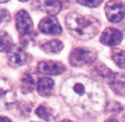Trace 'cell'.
<instances>
[{"instance_id":"obj_1","label":"cell","mask_w":125,"mask_h":122,"mask_svg":"<svg viewBox=\"0 0 125 122\" xmlns=\"http://www.w3.org/2000/svg\"><path fill=\"white\" fill-rule=\"evenodd\" d=\"M65 102L80 117L92 118L104 109L103 87L87 76L80 75L67 79L61 88Z\"/></svg>"},{"instance_id":"obj_2","label":"cell","mask_w":125,"mask_h":122,"mask_svg":"<svg viewBox=\"0 0 125 122\" xmlns=\"http://www.w3.org/2000/svg\"><path fill=\"white\" fill-rule=\"evenodd\" d=\"M65 24L73 37L81 40L91 39L98 34L101 28L99 20L92 16L71 12L66 17Z\"/></svg>"},{"instance_id":"obj_3","label":"cell","mask_w":125,"mask_h":122,"mask_svg":"<svg viewBox=\"0 0 125 122\" xmlns=\"http://www.w3.org/2000/svg\"><path fill=\"white\" fill-rule=\"evenodd\" d=\"M97 52L94 48H74L69 55V63L75 67H80L94 62L97 58Z\"/></svg>"},{"instance_id":"obj_4","label":"cell","mask_w":125,"mask_h":122,"mask_svg":"<svg viewBox=\"0 0 125 122\" xmlns=\"http://www.w3.org/2000/svg\"><path fill=\"white\" fill-rule=\"evenodd\" d=\"M107 19L112 23H118L125 17V3L123 1H108L105 4Z\"/></svg>"},{"instance_id":"obj_5","label":"cell","mask_w":125,"mask_h":122,"mask_svg":"<svg viewBox=\"0 0 125 122\" xmlns=\"http://www.w3.org/2000/svg\"><path fill=\"white\" fill-rule=\"evenodd\" d=\"M9 64L12 67H19L29 62L30 55L22 47L19 46H13L8 52Z\"/></svg>"},{"instance_id":"obj_6","label":"cell","mask_w":125,"mask_h":122,"mask_svg":"<svg viewBox=\"0 0 125 122\" xmlns=\"http://www.w3.org/2000/svg\"><path fill=\"white\" fill-rule=\"evenodd\" d=\"M16 27L22 36H26L32 33L33 23L27 11L22 10L19 11L16 16Z\"/></svg>"},{"instance_id":"obj_7","label":"cell","mask_w":125,"mask_h":122,"mask_svg":"<svg viewBox=\"0 0 125 122\" xmlns=\"http://www.w3.org/2000/svg\"><path fill=\"white\" fill-rule=\"evenodd\" d=\"M39 30L42 33L58 35L62 32V28L55 16H47L41 19L39 24Z\"/></svg>"},{"instance_id":"obj_8","label":"cell","mask_w":125,"mask_h":122,"mask_svg":"<svg viewBox=\"0 0 125 122\" xmlns=\"http://www.w3.org/2000/svg\"><path fill=\"white\" fill-rule=\"evenodd\" d=\"M38 70L40 73L45 75H59L64 73L66 67L61 62L53 60L41 61L38 65Z\"/></svg>"},{"instance_id":"obj_9","label":"cell","mask_w":125,"mask_h":122,"mask_svg":"<svg viewBox=\"0 0 125 122\" xmlns=\"http://www.w3.org/2000/svg\"><path fill=\"white\" fill-rule=\"evenodd\" d=\"M123 40V33L117 29L108 27L102 32L100 38L102 44L108 46H115L121 43Z\"/></svg>"},{"instance_id":"obj_10","label":"cell","mask_w":125,"mask_h":122,"mask_svg":"<svg viewBox=\"0 0 125 122\" xmlns=\"http://www.w3.org/2000/svg\"><path fill=\"white\" fill-rule=\"evenodd\" d=\"M32 8L35 10H43L45 12L54 16L59 13L62 9V4L60 1H34L32 2Z\"/></svg>"},{"instance_id":"obj_11","label":"cell","mask_w":125,"mask_h":122,"mask_svg":"<svg viewBox=\"0 0 125 122\" xmlns=\"http://www.w3.org/2000/svg\"><path fill=\"white\" fill-rule=\"evenodd\" d=\"M105 79L115 93L119 95H125V74L111 72Z\"/></svg>"},{"instance_id":"obj_12","label":"cell","mask_w":125,"mask_h":122,"mask_svg":"<svg viewBox=\"0 0 125 122\" xmlns=\"http://www.w3.org/2000/svg\"><path fill=\"white\" fill-rule=\"evenodd\" d=\"M40 48L48 54H55L61 52L64 48V45L61 40H43L40 43Z\"/></svg>"},{"instance_id":"obj_13","label":"cell","mask_w":125,"mask_h":122,"mask_svg":"<svg viewBox=\"0 0 125 122\" xmlns=\"http://www.w3.org/2000/svg\"><path fill=\"white\" fill-rule=\"evenodd\" d=\"M54 81L50 78H41L37 85L38 93L40 96L49 97L53 92Z\"/></svg>"},{"instance_id":"obj_14","label":"cell","mask_w":125,"mask_h":122,"mask_svg":"<svg viewBox=\"0 0 125 122\" xmlns=\"http://www.w3.org/2000/svg\"><path fill=\"white\" fill-rule=\"evenodd\" d=\"M20 83V88L23 93H29L33 91L35 86V79L32 74L30 73H25L22 75Z\"/></svg>"},{"instance_id":"obj_15","label":"cell","mask_w":125,"mask_h":122,"mask_svg":"<svg viewBox=\"0 0 125 122\" xmlns=\"http://www.w3.org/2000/svg\"><path fill=\"white\" fill-rule=\"evenodd\" d=\"M36 114L39 118L42 119V120H46V121H51L53 119V110L49 106L41 105L36 109L35 111Z\"/></svg>"},{"instance_id":"obj_16","label":"cell","mask_w":125,"mask_h":122,"mask_svg":"<svg viewBox=\"0 0 125 122\" xmlns=\"http://www.w3.org/2000/svg\"><path fill=\"white\" fill-rule=\"evenodd\" d=\"M12 42V38L8 33L4 31L1 32V51L2 52H8L13 47Z\"/></svg>"},{"instance_id":"obj_17","label":"cell","mask_w":125,"mask_h":122,"mask_svg":"<svg viewBox=\"0 0 125 122\" xmlns=\"http://www.w3.org/2000/svg\"><path fill=\"white\" fill-rule=\"evenodd\" d=\"M112 58L120 68L125 69V52L123 50H115L112 52Z\"/></svg>"},{"instance_id":"obj_18","label":"cell","mask_w":125,"mask_h":122,"mask_svg":"<svg viewBox=\"0 0 125 122\" xmlns=\"http://www.w3.org/2000/svg\"><path fill=\"white\" fill-rule=\"evenodd\" d=\"M1 97L2 100L6 104L13 103L15 100V93L10 87H6L4 89V87L1 88Z\"/></svg>"},{"instance_id":"obj_19","label":"cell","mask_w":125,"mask_h":122,"mask_svg":"<svg viewBox=\"0 0 125 122\" xmlns=\"http://www.w3.org/2000/svg\"><path fill=\"white\" fill-rule=\"evenodd\" d=\"M81 5H85V6H88V7H92V8H94V7H98L99 5L102 4V1H100V0H79L77 1Z\"/></svg>"},{"instance_id":"obj_20","label":"cell","mask_w":125,"mask_h":122,"mask_svg":"<svg viewBox=\"0 0 125 122\" xmlns=\"http://www.w3.org/2000/svg\"><path fill=\"white\" fill-rule=\"evenodd\" d=\"M10 21V14L8 10H1V26L4 27V25H7Z\"/></svg>"},{"instance_id":"obj_21","label":"cell","mask_w":125,"mask_h":122,"mask_svg":"<svg viewBox=\"0 0 125 122\" xmlns=\"http://www.w3.org/2000/svg\"><path fill=\"white\" fill-rule=\"evenodd\" d=\"M1 122H12L7 117H1Z\"/></svg>"},{"instance_id":"obj_22","label":"cell","mask_w":125,"mask_h":122,"mask_svg":"<svg viewBox=\"0 0 125 122\" xmlns=\"http://www.w3.org/2000/svg\"><path fill=\"white\" fill-rule=\"evenodd\" d=\"M105 122H119V121L115 118H109V119H108Z\"/></svg>"},{"instance_id":"obj_23","label":"cell","mask_w":125,"mask_h":122,"mask_svg":"<svg viewBox=\"0 0 125 122\" xmlns=\"http://www.w3.org/2000/svg\"><path fill=\"white\" fill-rule=\"evenodd\" d=\"M61 122H73V121H72V120H63V121H61Z\"/></svg>"}]
</instances>
